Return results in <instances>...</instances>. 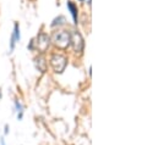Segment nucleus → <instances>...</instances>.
Returning a JSON list of instances; mask_svg holds the SVG:
<instances>
[{
  "mask_svg": "<svg viewBox=\"0 0 158 145\" xmlns=\"http://www.w3.org/2000/svg\"><path fill=\"white\" fill-rule=\"evenodd\" d=\"M52 39H53L54 45L59 49H66L70 45V33H68L66 31L54 32Z\"/></svg>",
  "mask_w": 158,
  "mask_h": 145,
  "instance_id": "obj_1",
  "label": "nucleus"
},
{
  "mask_svg": "<svg viewBox=\"0 0 158 145\" xmlns=\"http://www.w3.org/2000/svg\"><path fill=\"white\" fill-rule=\"evenodd\" d=\"M50 65H52L54 72L61 73L68 65V60L65 56H63L60 54H53L50 57Z\"/></svg>",
  "mask_w": 158,
  "mask_h": 145,
  "instance_id": "obj_2",
  "label": "nucleus"
},
{
  "mask_svg": "<svg viewBox=\"0 0 158 145\" xmlns=\"http://www.w3.org/2000/svg\"><path fill=\"white\" fill-rule=\"evenodd\" d=\"M70 44H73L76 54H82L83 48H85V41H83V38L79 32L75 31L70 34Z\"/></svg>",
  "mask_w": 158,
  "mask_h": 145,
  "instance_id": "obj_3",
  "label": "nucleus"
},
{
  "mask_svg": "<svg viewBox=\"0 0 158 145\" xmlns=\"http://www.w3.org/2000/svg\"><path fill=\"white\" fill-rule=\"evenodd\" d=\"M50 45V38L48 37V34L45 33H40L37 37V41H36V46L38 49V51L40 53H45L47 49Z\"/></svg>",
  "mask_w": 158,
  "mask_h": 145,
  "instance_id": "obj_4",
  "label": "nucleus"
},
{
  "mask_svg": "<svg viewBox=\"0 0 158 145\" xmlns=\"http://www.w3.org/2000/svg\"><path fill=\"white\" fill-rule=\"evenodd\" d=\"M68 9L70 10L73 18H74V23L77 25V6L73 2V1H68Z\"/></svg>",
  "mask_w": 158,
  "mask_h": 145,
  "instance_id": "obj_5",
  "label": "nucleus"
},
{
  "mask_svg": "<svg viewBox=\"0 0 158 145\" xmlns=\"http://www.w3.org/2000/svg\"><path fill=\"white\" fill-rule=\"evenodd\" d=\"M35 61H36L37 69L40 70V72H45V69H47V61H45V59L43 56H38V57H36Z\"/></svg>",
  "mask_w": 158,
  "mask_h": 145,
  "instance_id": "obj_6",
  "label": "nucleus"
},
{
  "mask_svg": "<svg viewBox=\"0 0 158 145\" xmlns=\"http://www.w3.org/2000/svg\"><path fill=\"white\" fill-rule=\"evenodd\" d=\"M65 17L64 16H59V17H56V18H54V21L52 22V26L54 27V26H56V25H64L65 23Z\"/></svg>",
  "mask_w": 158,
  "mask_h": 145,
  "instance_id": "obj_7",
  "label": "nucleus"
},
{
  "mask_svg": "<svg viewBox=\"0 0 158 145\" xmlns=\"http://www.w3.org/2000/svg\"><path fill=\"white\" fill-rule=\"evenodd\" d=\"M14 38L15 40H20V27H19V23H15V29H14Z\"/></svg>",
  "mask_w": 158,
  "mask_h": 145,
  "instance_id": "obj_8",
  "label": "nucleus"
},
{
  "mask_svg": "<svg viewBox=\"0 0 158 145\" xmlns=\"http://www.w3.org/2000/svg\"><path fill=\"white\" fill-rule=\"evenodd\" d=\"M15 104H16V108H17V111H19V112H22V106L20 105V103H19V101H16Z\"/></svg>",
  "mask_w": 158,
  "mask_h": 145,
  "instance_id": "obj_9",
  "label": "nucleus"
},
{
  "mask_svg": "<svg viewBox=\"0 0 158 145\" xmlns=\"http://www.w3.org/2000/svg\"><path fill=\"white\" fill-rule=\"evenodd\" d=\"M7 133H9V127L6 126V127H5V134H7Z\"/></svg>",
  "mask_w": 158,
  "mask_h": 145,
  "instance_id": "obj_10",
  "label": "nucleus"
},
{
  "mask_svg": "<svg viewBox=\"0 0 158 145\" xmlns=\"http://www.w3.org/2000/svg\"><path fill=\"white\" fill-rule=\"evenodd\" d=\"M81 1H82V0H81Z\"/></svg>",
  "mask_w": 158,
  "mask_h": 145,
  "instance_id": "obj_11",
  "label": "nucleus"
}]
</instances>
